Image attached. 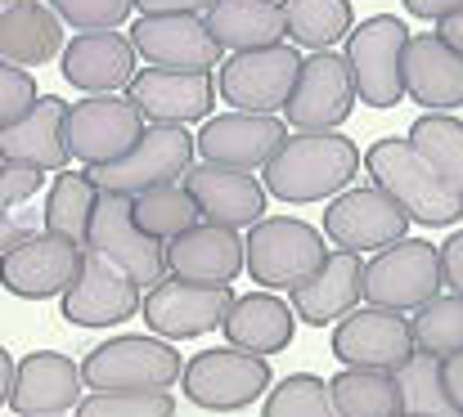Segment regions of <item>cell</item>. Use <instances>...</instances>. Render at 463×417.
I'll return each instance as SVG.
<instances>
[{"instance_id":"obj_1","label":"cell","mask_w":463,"mask_h":417,"mask_svg":"<svg viewBox=\"0 0 463 417\" xmlns=\"http://www.w3.org/2000/svg\"><path fill=\"white\" fill-rule=\"evenodd\" d=\"M360 166H364V153L355 148V139L333 135V131H319V135L298 131L261 166V184L270 198L288 207H307L319 198H337L355 180Z\"/></svg>"},{"instance_id":"obj_2","label":"cell","mask_w":463,"mask_h":417,"mask_svg":"<svg viewBox=\"0 0 463 417\" xmlns=\"http://www.w3.org/2000/svg\"><path fill=\"white\" fill-rule=\"evenodd\" d=\"M369 180L414 220L428 229H450L463 220V198L432 171V162L410 139H378L364 148Z\"/></svg>"},{"instance_id":"obj_3","label":"cell","mask_w":463,"mask_h":417,"mask_svg":"<svg viewBox=\"0 0 463 417\" xmlns=\"http://www.w3.org/2000/svg\"><path fill=\"white\" fill-rule=\"evenodd\" d=\"M248 252V278L261 292H293L302 287L328 256L324 229H315L298 216H266L243 238Z\"/></svg>"},{"instance_id":"obj_4","label":"cell","mask_w":463,"mask_h":417,"mask_svg":"<svg viewBox=\"0 0 463 417\" xmlns=\"http://www.w3.org/2000/svg\"><path fill=\"white\" fill-rule=\"evenodd\" d=\"M180 373H184V359L162 337H113L81 359V377L86 386H95V395L171 391Z\"/></svg>"},{"instance_id":"obj_5","label":"cell","mask_w":463,"mask_h":417,"mask_svg":"<svg viewBox=\"0 0 463 417\" xmlns=\"http://www.w3.org/2000/svg\"><path fill=\"white\" fill-rule=\"evenodd\" d=\"M410 27L392 14H373L346 36V68L355 81V99L364 108H396L405 99V50Z\"/></svg>"},{"instance_id":"obj_6","label":"cell","mask_w":463,"mask_h":417,"mask_svg":"<svg viewBox=\"0 0 463 417\" xmlns=\"http://www.w3.org/2000/svg\"><path fill=\"white\" fill-rule=\"evenodd\" d=\"M302 54L298 45L279 41V45H266V50H243V54H230L221 68H216V95L221 104H230L234 113H257V117H279L293 86H298V72H302Z\"/></svg>"},{"instance_id":"obj_7","label":"cell","mask_w":463,"mask_h":417,"mask_svg":"<svg viewBox=\"0 0 463 417\" xmlns=\"http://www.w3.org/2000/svg\"><path fill=\"white\" fill-rule=\"evenodd\" d=\"M275 373L261 355L221 346V350H198L184 373H180V391L189 404L207 409V413H239L248 404H257L261 395H270Z\"/></svg>"},{"instance_id":"obj_8","label":"cell","mask_w":463,"mask_h":417,"mask_svg":"<svg viewBox=\"0 0 463 417\" xmlns=\"http://www.w3.org/2000/svg\"><path fill=\"white\" fill-rule=\"evenodd\" d=\"M446 270H441V247L428 238H405L392 243L383 252H373V261L364 265V301L378 310H423L432 296H441Z\"/></svg>"},{"instance_id":"obj_9","label":"cell","mask_w":463,"mask_h":417,"mask_svg":"<svg viewBox=\"0 0 463 417\" xmlns=\"http://www.w3.org/2000/svg\"><path fill=\"white\" fill-rule=\"evenodd\" d=\"M194 153H198V144L184 126H149L127 157H118L109 166H95L90 180H95L99 193L140 198V193L162 189V184H180L194 171Z\"/></svg>"},{"instance_id":"obj_10","label":"cell","mask_w":463,"mask_h":417,"mask_svg":"<svg viewBox=\"0 0 463 417\" xmlns=\"http://www.w3.org/2000/svg\"><path fill=\"white\" fill-rule=\"evenodd\" d=\"M63 131H68L72 162L95 171V166H109V162L127 157L149 126H145L140 108L127 95H90V99L68 104V126Z\"/></svg>"},{"instance_id":"obj_11","label":"cell","mask_w":463,"mask_h":417,"mask_svg":"<svg viewBox=\"0 0 463 417\" xmlns=\"http://www.w3.org/2000/svg\"><path fill=\"white\" fill-rule=\"evenodd\" d=\"M333 355L342 368H369V373L396 377L419 355V341L405 314L364 305V310H351L342 323H333Z\"/></svg>"},{"instance_id":"obj_12","label":"cell","mask_w":463,"mask_h":417,"mask_svg":"<svg viewBox=\"0 0 463 417\" xmlns=\"http://www.w3.org/2000/svg\"><path fill=\"white\" fill-rule=\"evenodd\" d=\"M324 238H328L337 252H355V256L383 252V247L410 238V216H405L378 184L342 189V193L324 207Z\"/></svg>"},{"instance_id":"obj_13","label":"cell","mask_w":463,"mask_h":417,"mask_svg":"<svg viewBox=\"0 0 463 417\" xmlns=\"http://www.w3.org/2000/svg\"><path fill=\"white\" fill-rule=\"evenodd\" d=\"M86 252L104 256L109 265H118L127 278H136L140 287H157L166 278V243L149 238L136 225L131 198H122V193H99Z\"/></svg>"},{"instance_id":"obj_14","label":"cell","mask_w":463,"mask_h":417,"mask_svg":"<svg viewBox=\"0 0 463 417\" xmlns=\"http://www.w3.org/2000/svg\"><path fill=\"white\" fill-rule=\"evenodd\" d=\"M355 108V81H351V68H346V54L337 50H319L310 54L298 72V86L284 104V126L293 131H337Z\"/></svg>"},{"instance_id":"obj_15","label":"cell","mask_w":463,"mask_h":417,"mask_svg":"<svg viewBox=\"0 0 463 417\" xmlns=\"http://www.w3.org/2000/svg\"><path fill=\"white\" fill-rule=\"evenodd\" d=\"M230 305H234L230 287H203V283H184V278H162L157 287L145 292L140 314H145V323L162 341H194V337H207L212 328H221Z\"/></svg>"},{"instance_id":"obj_16","label":"cell","mask_w":463,"mask_h":417,"mask_svg":"<svg viewBox=\"0 0 463 417\" xmlns=\"http://www.w3.org/2000/svg\"><path fill=\"white\" fill-rule=\"evenodd\" d=\"M81 265H86V247L41 229L0 256V287L27 301H50L81 278Z\"/></svg>"},{"instance_id":"obj_17","label":"cell","mask_w":463,"mask_h":417,"mask_svg":"<svg viewBox=\"0 0 463 417\" xmlns=\"http://www.w3.org/2000/svg\"><path fill=\"white\" fill-rule=\"evenodd\" d=\"M127 36L136 41V54L149 68L212 72L216 63H225L216 36L207 32V18L198 14H140V23Z\"/></svg>"},{"instance_id":"obj_18","label":"cell","mask_w":463,"mask_h":417,"mask_svg":"<svg viewBox=\"0 0 463 417\" xmlns=\"http://www.w3.org/2000/svg\"><path fill=\"white\" fill-rule=\"evenodd\" d=\"M136 41L127 32H77L59 54V72L81 95H118L136 81Z\"/></svg>"},{"instance_id":"obj_19","label":"cell","mask_w":463,"mask_h":417,"mask_svg":"<svg viewBox=\"0 0 463 417\" xmlns=\"http://www.w3.org/2000/svg\"><path fill=\"white\" fill-rule=\"evenodd\" d=\"M145 287L136 278H127L118 265H109L104 256L86 252V265H81V278L59 296V314L77 328H118L127 323L131 314H140Z\"/></svg>"},{"instance_id":"obj_20","label":"cell","mask_w":463,"mask_h":417,"mask_svg":"<svg viewBox=\"0 0 463 417\" xmlns=\"http://www.w3.org/2000/svg\"><path fill=\"white\" fill-rule=\"evenodd\" d=\"M127 99L140 108L145 122L154 126H184V122H207L212 104L221 99L212 86V72H171V68H140L136 81L127 86Z\"/></svg>"},{"instance_id":"obj_21","label":"cell","mask_w":463,"mask_h":417,"mask_svg":"<svg viewBox=\"0 0 463 417\" xmlns=\"http://www.w3.org/2000/svg\"><path fill=\"white\" fill-rule=\"evenodd\" d=\"M184 193L194 198L198 216L221 229H252L266 220V184L252 171H230V166H194L184 180Z\"/></svg>"},{"instance_id":"obj_22","label":"cell","mask_w":463,"mask_h":417,"mask_svg":"<svg viewBox=\"0 0 463 417\" xmlns=\"http://www.w3.org/2000/svg\"><path fill=\"white\" fill-rule=\"evenodd\" d=\"M284 117H257V113H216L198 126V153L212 166H230V171H257L266 166L279 144H284Z\"/></svg>"},{"instance_id":"obj_23","label":"cell","mask_w":463,"mask_h":417,"mask_svg":"<svg viewBox=\"0 0 463 417\" xmlns=\"http://www.w3.org/2000/svg\"><path fill=\"white\" fill-rule=\"evenodd\" d=\"M81 364H72L63 350H32L14 368L9 409L18 417H59L81 404Z\"/></svg>"},{"instance_id":"obj_24","label":"cell","mask_w":463,"mask_h":417,"mask_svg":"<svg viewBox=\"0 0 463 417\" xmlns=\"http://www.w3.org/2000/svg\"><path fill=\"white\" fill-rule=\"evenodd\" d=\"M248 270V252L239 229H221V225H194L189 234L166 243V274L184 278V283H203V287H230L234 278Z\"/></svg>"},{"instance_id":"obj_25","label":"cell","mask_w":463,"mask_h":417,"mask_svg":"<svg viewBox=\"0 0 463 417\" xmlns=\"http://www.w3.org/2000/svg\"><path fill=\"white\" fill-rule=\"evenodd\" d=\"M63 126H68V99L41 95L32 113L0 126V162L5 166H32V171H63L72 162Z\"/></svg>"},{"instance_id":"obj_26","label":"cell","mask_w":463,"mask_h":417,"mask_svg":"<svg viewBox=\"0 0 463 417\" xmlns=\"http://www.w3.org/2000/svg\"><path fill=\"white\" fill-rule=\"evenodd\" d=\"M364 301V261L355 252H328L324 265L288 292V305L293 314L310 323V328H328V323H342L351 310H360Z\"/></svg>"},{"instance_id":"obj_27","label":"cell","mask_w":463,"mask_h":417,"mask_svg":"<svg viewBox=\"0 0 463 417\" xmlns=\"http://www.w3.org/2000/svg\"><path fill=\"white\" fill-rule=\"evenodd\" d=\"M405 99L423 113H455L463 108V54L450 50L437 32L410 36L405 50Z\"/></svg>"},{"instance_id":"obj_28","label":"cell","mask_w":463,"mask_h":417,"mask_svg":"<svg viewBox=\"0 0 463 417\" xmlns=\"http://www.w3.org/2000/svg\"><path fill=\"white\" fill-rule=\"evenodd\" d=\"M293 328H298V314L284 296L275 292H248V296H234L221 332L234 350H248V355H279L288 350L293 341Z\"/></svg>"},{"instance_id":"obj_29","label":"cell","mask_w":463,"mask_h":417,"mask_svg":"<svg viewBox=\"0 0 463 417\" xmlns=\"http://www.w3.org/2000/svg\"><path fill=\"white\" fill-rule=\"evenodd\" d=\"M63 18L41 0H9L0 9V59L36 72L63 54Z\"/></svg>"},{"instance_id":"obj_30","label":"cell","mask_w":463,"mask_h":417,"mask_svg":"<svg viewBox=\"0 0 463 417\" xmlns=\"http://www.w3.org/2000/svg\"><path fill=\"white\" fill-rule=\"evenodd\" d=\"M207 32L216 36L221 50H266L288 36L284 5L279 0H216L207 9Z\"/></svg>"},{"instance_id":"obj_31","label":"cell","mask_w":463,"mask_h":417,"mask_svg":"<svg viewBox=\"0 0 463 417\" xmlns=\"http://www.w3.org/2000/svg\"><path fill=\"white\" fill-rule=\"evenodd\" d=\"M95 202H99V189H95L90 171H59L50 193H45V211H41L45 234H59V238L86 247L90 243Z\"/></svg>"},{"instance_id":"obj_32","label":"cell","mask_w":463,"mask_h":417,"mask_svg":"<svg viewBox=\"0 0 463 417\" xmlns=\"http://www.w3.org/2000/svg\"><path fill=\"white\" fill-rule=\"evenodd\" d=\"M337 417H405L401 409V386L392 373H369V368H342L328 382Z\"/></svg>"},{"instance_id":"obj_33","label":"cell","mask_w":463,"mask_h":417,"mask_svg":"<svg viewBox=\"0 0 463 417\" xmlns=\"http://www.w3.org/2000/svg\"><path fill=\"white\" fill-rule=\"evenodd\" d=\"M284 5V23H288V41L307 45V50H333L337 41L351 36L355 14L351 0H279Z\"/></svg>"},{"instance_id":"obj_34","label":"cell","mask_w":463,"mask_h":417,"mask_svg":"<svg viewBox=\"0 0 463 417\" xmlns=\"http://www.w3.org/2000/svg\"><path fill=\"white\" fill-rule=\"evenodd\" d=\"M45 184V171L32 166H5L0 171V256L14 252L18 243H27L32 234H41L36 225V193Z\"/></svg>"},{"instance_id":"obj_35","label":"cell","mask_w":463,"mask_h":417,"mask_svg":"<svg viewBox=\"0 0 463 417\" xmlns=\"http://www.w3.org/2000/svg\"><path fill=\"white\" fill-rule=\"evenodd\" d=\"M396 386H401V409H405V417H463V409L446 391V364L437 355H428V350H419L396 373Z\"/></svg>"},{"instance_id":"obj_36","label":"cell","mask_w":463,"mask_h":417,"mask_svg":"<svg viewBox=\"0 0 463 417\" xmlns=\"http://www.w3.org/2000/svg\"><path fill=\"white\" fill-rule=\"evenodd\" d=\"M410 144L432 162V171L463 198V122L450 113H423L410 126Z\"/></svg>"},{"instance_id":"obj_37","label":"cell","mask_w":463,"mask_h":417,"mask_svg":"<svg viewBox=\"0 0 463 417\" xmlns=\"http://www.w3.org/2000/svg\"><path fill=\"white\" fill-rule=\"evenodd\" d=\"M131 216L157 243H171V238L189 234L194 225H203L194 198L184 193V184H162V189H149V193L131 198Z\"/></svg>"},{"instance_id":"obj_38","label":"cell","mask_w":463,"mask_h":417,"mask_svg":"<svg viewBox=\"0 0 463 417\" xmlns=\"http://www.w3.org/2000/svg\"><path fill=\"white\" fill-rule=\"evenodd\" d=\"M410 328H414L419 350H428V355H437V359L459 355L463 350V296H455V292L432 296L423 310H414Z\"/></svg>"},{"instance_id":"obj_39","label":"cell","mask_w":463,"mask_h":417,"mask_svg":"<svg viewBox=\"0 0 463 417\" xmlns=\"http://www.w3.org/2000/svg\"><path fill=\"white\" fill-rule=\"evenodd\" d=\"M261 417H337V409H333L328 382H319L315 373H293L270 386Z\"/></svg>"},{"instance_id":"obj_40","label":"cell","mask_w":463,"mask_h":417,"mask_svg":"<svg viewBox=\"0 0 463 417\" xmlns=\"http://www.w3.org/2000/svg\"><path fill=\"white\" fill-rule=\"evenodd\" d=\"M77 417H175L171 391H145V395H86Z\"/></svg>"},{"instance_id":"obj_41","label":"cell","mask_w":463,"mask_h":417,"mask_svg":"<svg viewBox=\"0 0 463 417\" xmlns=\"http://www.w3.org/2000/svg\"><path fill=\"white\" fill-rule=\"evenodd\" d=\"M50 9L77 32H118L136 0H50Z\"/></svg>"},{"instance_id":"obj_42","label":"cell","mask_w":463,"mask_h":417,"mask_svg":"<svg viewBox=\"0 0 463 417\" xmlns=\"http://www.w3.org/2000/svg\"><path fill=\"white\" fill-rule=\"evenodd\" d=\"M36 99H41L36 77H32L27 68L0 59V126H5V122H18L23 113H32Z\"/></svg>"},{"instance_id":"obj_43","label":"cell","mask_w":463,"mask_h":417,"mask_svg":"<svg viewBox=\"0 0 463 417\" xmlns=\"http://www.w3.org/2000/svg\"><path fill=\"white\" fill-rule=\"evenodd\" d=\"M441 270H446V287L463 296V229L441 243Z\"/></svg>"},{"instance_id":"obj_44","label":"cell","mask_w":463,"mask_h":417,"mask_svg":"<svg viewBox=\"0 0 463 417\" xmlns=\"http://www.w3.org/2000/svg\"><path fill=\"white\" fill-rule=\"evenodd\" d=\"M212 5L216 0H136L140 14H198V18H207Z\"/></svg>"},{"instance_id":"obj_45","label":"cell","mask_w":463,"mask_h":417,"mask_svg":"<svg viewBox=\"0 0 463 417\" xmlns=\"http://www.w3.org/2000/svg\"><path fill=\"white\" fill-rule=\"evenodd\" d=\"M414 18H432V23H446L450 14H459L463 0H401Z\"/></svg>"},{"instance_id":"obj_46","label":"cell","mask_w":463,"mask_h":417,"mask_svg":"<svg viewBox=\"0 0 463 417\" xmlns=\"http://www.w3.org/2000/svg\"><path fill=\"white\" fill-rule=\"evenodd\" d=\"M441 364H446V391H450V400L463 409V350L450 355V359H441Z\"/></svg>"},{"instance_id":"obj_47","label":"cell","mask_w":463,"mask_h":417,"mask_svg":"<svg viewBox=\"0 0 463 417\" xmlns=\"http://www.w3.org/2000/svg\"><path fill=\"white\" fill-rule=\"evenodd\" d=\"M437 36H441L450 50H459V54H463V9H459V14H450V18L437 27Z\"/></svg>"},{"instance_id":"obj_48","label":"cell","mask_w":463,"mask_h":417,"mask_svg":"<svg viewBox=\"0 0 463 417\" xmlns=\"http://www.w3.org/2000/svg\"><path fill=\"white\" fill-rule=\"evenodd\" d=\"M14 368H18V364H14V359H9V350L0 346V409L9 404V391H14Z\"/></svg>"},{"instance_id":"obj_49","label":"cell","mask_w":463,"mask_h":417,"mask_svg":"<svg viewBox=\"0 0 463 417\" xmlns=\"http://www.w3.org/2000/svg\"><path fill=\"white\" fill-rule=\"evenodd\" d=\"M5 5H9V0H0V9H5Z\"/></svg>"},{"instance_id":"obj_50","label":"cell","mask_w":463,"mask_h":417,"mask_svg":"<svg viewBox=\"0 0 463 417\" xmlns=\"http://www.w3.org/2000/svg\"><path fill=\"white\" fill-rule=\"evenodd\" d=\"M0 171H5V162H0Z\"/></svg>"},{"instance_id":"obj_51","label":"cell","mask_w":463,"mask_h":417,"mask_svg":"<svg viewBox=\"0 0 463 417\" xmlns=\"http://www.w3.org/2000/svg\"><path fill=\"white\" fill-rule=\"evenodd\" d=\"M59 417H68V413H59Z\"/></svg>"}]
</instances>
